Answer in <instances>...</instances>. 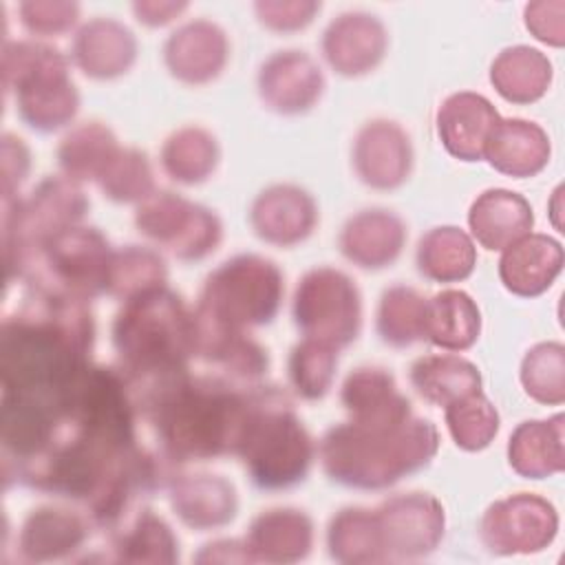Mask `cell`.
<instances>
[{
    "instance_id": "6da1fadb",
    "label": "cell",
    "mask_w": 565,
    "mask_h": 565,
    "mask_svg": "<svg viewBox=\"0 0 565 565\" xmlns=\"http://www.w3.org/2000/svg\"><path fill=\"white\" fill-rule=\"evenodd\" d=\"M130 391L174 463L236 455L254 406V386L243 391L227 377L190 371L130 384Z\"/></svg>"
},
{
    "instance_id": "7a4b0ae2",
    "label": "cell",
    "mask_w": 565,
    "mask_h": 565,
    "mask_svg": "<svg viewBox=\"0 0 565 565\" xmlns=\"http://www.w3.org/2000/svg\"><path fill=\"white\" fill-rule=\"evenodd\" d=\"M439 433L433 422L408 417L397 426L338 424L320 439L324 472L349 488L382 490L424 468L437 455Z\"/></svg>"
},
{
    "instance_id": "3957f363",
    "label": "cell",
    "mask_w": 565,
    "mask_h": 565,
    "mask_svg": "<svg viewBox=\"0 0 565 565\" xmlns=\"http://www.w3.org/2000/svg\"><path fill=\"white\" fill-rule=\"evenodd\" d=\"M113 344L128 384L188 371L196 355V318L172 289L157 287L124 300L113 322Z\"/></svg>"
},
{
    "instance_id": "277c9868",
    "label": "cell",
    "mask_w": 565,
    "mask_h": 565,
    "mask_svg": "<svg viewBox=\"0 0 565 565\" xmlns=\"http://www.w3.org/2000/svg\"><path fill=\"white\" fill-rule=\"evenodd\" d=\"M313 452L289 397L274 386H254V406L236 450L249 479L263 490L291 488L307 477Z\"/></svg>"
},
{
    "instance_id": "5b68a950",
    "label": "cell",
    "mask_w": 565,
    "mask_h": 565,
    "mask_svg": "<svg viewBox=\"0 0 565 565\" xmlns=\"http://www.w3.org/2000/svg\"><path fill=\"white\" fill-rule=\"evenodd\" d=\"M2 79L7 93L15 95L20 119L40 132L57 130L77 115L79 93L68 77V60L53 46L33 40L7 42Z\"/></svg>"
},
{
    "instance_id": "8992f818",
    "label": "cell",
    "mask_w": 565,
    "mask_h": 565,
    "mask_svg": "<svg viewBox=\"0 0 565 565\" xmlns=\"http://www.w3.org/2000/svg\"><path fill=\"white\" fill-rule=\"evenodd\" d=\"M282 294V271L274 260L241 254L221 263L205 278L194 313L210 324L245 331L271 322Z\"/></svg>"
},
{
    "instance_id": "52a82bcc",
    "label": "cell",
    "mask_w": 565,
    "mask_h": 565,
    "mask_svg": "<svg viewBox=\"0 0 565 565\" xmlns=\"http://www.w3.org/2000/svg\"><path fill=\"white\" fill-rule=\"evenodd\" d=\"M88 201L68 177H46L26 199L4 201L2 245L7 278H22L31 258L55 234L79 225Z\"/></svg>"
},
{
    "instance_id": "ba28073f",
    "label": "cell",
    "mask_w": 565,
    "mask_h": 565,
    "mask_svg": "<svg viewBox=\"0 0 565 565\" xmlns=\"http://www.w3.org/2000/svg\"><path fill=\"white\" fill-rule=\"evenodd\" d=\"M113 252L97 227L73 225L42 245L22 278L33 291L88 302L108 291Z\"/></svg>"
},
{
    "instance_id": "9c48e42d",
    "label": "cell",
    "mask_w": 565,
    "mask_h": 565,
    "mask_svg": "<svg viewBox=\"0 0 565 565\" xmlns=\"http://www.w3.org/2000/svg\"><path fill=\"white\" fill-rule=\"evenodd\" d=\"M294 322L305 338L335 349L351 344L362 327V296L358 285L340 269H309L294 291Z\"/></svg>"
},
{
    "instance_id": "30bf717a",
    "label": "cell",
    "mask_w": 565,
    "mask_h": 565,
    "mask_svg": "<svg viewBox=\"0 0 565 565\" xmlns=\"http://www.w3.org/2000/svg\"><path fill=\"white\" fill-rule=\"evenodd\" d=\"M137 230L181 260H201L212 254L221 238V218L174 192H152L137 205Z\"/></svg>"
},
{
    "instance_id": "8fae6325",
    "label": "cell",
    "mask_w": 565,
    "mask_h": 565,
    "mask_svg": "<svg viewBox=\"0 0 565 565\" xmlns=\"http://www.w3.org/2000/svg\"><path fill=\"white\" fill-rule=\"evenodd\" d=\"M558 532V514L550 501L532 492H516L494 501L481 516L479 534L492 554H534L545 550Z\"/></svg>"
},
{
    "instance_id": "7c38bea8",
    "label": "cell",
    "mask_w": 565,
    "mask_h": 565,
    "mask_svg": "<svg viewBox=\"0 0 565 565\" xmlns=\"http://www.w3.org/2000/svg\"><path fill=\"white\" fill-rule=\"evenodd\" d=\"M386 561L419 558L444 539V505L428 492L393 494L375 510Z\"/></svg>"
},
{
    "instance_id": "4fadbf2b",
    "label": "cell",
    "mask_w": 565,
    "mask_h": 565,
    "mask_svg": "<svg viewBox=\"0 0 565 565\" xmlns=\"http://www.w3.org/2000/svg\"><path fill=\"white\" fill-rule=\"evenodd\" d=\"M353 168L360 181L375 190L399 188L413 168L408 135L388 119L364 124L353 141Z\"/></svg>"
},
{
    "instance_id": "5bb4252c",
    "label": "cell",
    "mask_w": 565,
    "mask_h": 565,
    "mask_svg": "<svg viewBox=\"0 0 565 565\" xmlns=\"http://www.w3.org/2000/svg\"><path fill=\"white\" fill-rule=\"evenodd\" d=\"M322 90V71L305 51H278L258 71V95L269 110L280 115L307 113Z\"/></svg>"
},
{
    "instance_id": "9a60e30c",
    "label": "cell",
    "mask_w": 565,
    "mask_h": 565,
    "mask_svg": "<svg viewBox=\"0 0 565 565\" xmlns=\"http://www.w3.org/2000/svg\"><path fill=\"white\" fill-rule=\"evenodd\" d=\"M388 46L384 24L364 11H347L329 22L322 35V55L329 66L344 75L358 77L373 71Z\"/></svg>"
},
{
    "instance_id": "2e32d148",
    "label": "cell",
    "mask_w": 565,
    "mask_h": 565,
    "mask_svg": "<svg viewBox=\"0 0 565 565\" xmlns=\"http://www.w3.org/2000/svg\"><path fill=\"white\" fill-rule=\"evenodd\" d=\"M249 223L260 241L278 247H291L313 232L318 223V207L307 190L278 183L269 185L254 199Z\"/></svg>"
},
{
    "instance_id": "e0dca14e",
    "label": "cell",
    "mask_w": 565,
    "mask_h": 565,
    "mask_svg": "<svg viewBox=\"0 0 565 565\" xmlns=\"http://www.w3.org/2000/svg\"><path fill=\"white\" fill-rule=\"evenodd\" d=\"M227 55L225 31L210 20H192L179 26L163 46L170 75L194 86L216 79L227 64Z\"/></svg>"
},
{
    "instance_id": "ac0fdd59",
    "label": "cell",
    "mask_w": 565,
    "mask_h": 565,
    "mask_svg": "<svg viewBox=\"0 0 565 565\" xmlns=\"http://www.w3.org/2000/svg\"><path fill=\"white\" fill-rule=\"evenodd\" d=\"M499 119L490 99L472 90H459L441 102L437 110V135L455 159L481 161Z\"/></svg>"
},
{
    "instance_id": "d6986e66",
    "label": "cell",
    "mask_w": 565,
    "mask_h": 565,
    "mask_svg": "<svg viewBox=\"0 0 565 565\" xmlns=\"http://www.w3.org/2000/svg\"><path fill=\"white\" fill-rule=\"evenodd\" d=\"M340 402L349 422L360 426H397L413 417L411 402L397 391L395 377L380 366H360L351 371L340 391Z\"/></svg>"
},
{
    "instance_id": "ffe728a7",
    "label": "cell",
    "mask_w": 565,
    "mask_h": 565,
    "mask_svg": "<svg viewBox=\"0 0 565 565\" xmlns=\"http://www.w3.org/2000/svg\"><path fill=\"white\" fill-rule=\"evenodd\" d=\"M168 486L174 514L196 532L218 530L238 512L236 490L221 475H177Z\"/></svg>"
},
{
    "instance_id": "44dd1931",
    "label": "cell",
    "mask_w": 565,
    "mask_h": 565,
    "mask_svg": "<svg viewBox=\"0 0 565 565\" xmlns=\"http://www.w3.org/2000/svg\"><path fill=\"white\" fill-rule=\"evenodd\" d=\"M404 221L388 210H362L351 216L338 238L347 260L362 269H382L393 265L406 243Z\"/></svg>"
},
{
    "instance_id": "7402d4cb",
    "label": "cell",
    "mask_w": 565,
    "mask_h": 565,
    "mask_svg": "<svg viewBox=\"0 0 565 565\" xmlns=\"http://www.w3.org/2000/svg\"><path fill=\"white\" fill-rule=\"evenodd\" d=\"M563 269V245L547 234H525L499 258V278L508 291L523 298L541 296Z\"/></svg>"
},
{
    "instance_id": "603a6c76",
    "label": "cell",
    "mask_w": 565,
    "mask_h": 565,
    "mask_svg": "<svg viewBox=\"0 0 565 565\" xmlns=\"http://www.w3.org/2000/svg\"><path fill=\"white\" fill-rule=\"evenodd\" d=\"M88 539V521L75 510L42 505L26 514L18 534L24 561L46 563L73 556Z\"/></svg>"
},
{
    "instance_id": "cb8c5ba5",
    "label": "cell",
    "mask_w": 565,
    "mask_h": 565,
    "mask_svg": "<svg viewBox=\"0 0 565 565\" xmlns=\"http://www.w3.org/2000/svg\"><path fill=\"white\" fill-rule=\"evenodd\" d=\"M71 57L84 75L93 79H113L132 66L137 57V40L126 24L113 18H95L77 31Z\"/></svg>"
},
{
    "instance_id": "d4e9b609",
    "label": "cell",
    "mask_w": 565,
    "mask_h": 565,
    "mask_svg": "<svg viewBox=\"0 0 565 565\" xmlns=\"http://www.w3.org/2000/svg\"><path fill=\"white\" fill-rule=\"evenodd\" d=\"M313 545V523L296 508H271L260 512L245 536L252 561L296 563L309 556Z\"/></svg>"
},
{
    "instance_id": "484cf974",
    "label": "cell",
    "mask_w": 565,
    "mask_h": 565,
    "mask_svg": "<svg viewBox=\"0 0 565 565\" xmlns=\"http://www.w3.org/2000/svg\"><path fill=\"white\" fill-rule=\"evenodd\" d=\"M534 223L532 205L516 192L490 188L481 192L468 210V227L477 243L490 252L505 249L530 234Z\"/></svg>"
},
{
    "instance_id": "4316f807",
    "label": "cell",
    "mask_w": 565,
    "mask_h": 565,
    "mask_svg": "<svg viewBox=\"0 0 565 565\" xmlns=\"http://www.w3.org/2000/svg\"><path fill=\"white\" fill-rule=\"evenodd\" d=\"M483 159L501 174L514 179L534 177L550 161V137L534 121L499 119L486 143Z\"/></svg>"
},
{
    "instance_id": "83f0119b",
    "label": "cell",
    "mask_w": 565,
    "mask_h": 565,
    "mask_svg": "<svg viewBox=\"0 0 565 565\" xmlns=\"http://www.w3.org/2000/svg\"><path fill=\"white\" fill-rule=\"evenodd\" d=\"M196 318V313H194ZM196 355L218 366L232 382H258L269 369L267 351L238 329L210 324L196 318Z\"/></svg>"
},
{
    "instance_id": "f1b7e54d",
    "label": "cell",
    "mask_w": 565,
    "mask_h": 565,
    "mask_svg": "<svg viewBox=\"0 0 565 565\" xmlns=\"http://www.w3.org/2000/svg\"><path fill=\"white\" fill-rule=\"evenodd\" d=\"M563 422L558 413L550 419L521 422L508 441V461L525 479H545L563 472Z\"/></svg>"
},
{
    "instance_id": "f546056e",
    "label": "cell",
    "mask_w": 565,
    "mask_h": 565,
    "mask_svg": "<svg viewBox=\"0 0 565 565\" xmlns=\"http://www.w3.org/2000/svg\"><path fill=\"white\" fill-rule=\"evenodd\" d=\"M481 333L477 302L461 289H444L426 300L424 340L446 351L470 349Z\"/></svg>"
},
{
    "instance_id": "4dcf8cb0",
    "label": "cell",
    "mask_w": 565,
    "mask_h": 565,
    "mask_svg": "<svg viewBox=\"0 0 565 565\" xmlns=\"http://www.w3.org/2000/svg\"><path fill=\"white\" fill-rule=\"evenodd\" d=\"M411 384L419 397L435 406H448L466 395L481 391L479 369L459 355H422L411 366Z\"/></svg>"
},
{
    "instance_id": "1f68e13d",
    "label": "cell",
    "mask_w": 565,
    "mask_h": 565,
    "mask_svg": "<svg viewBox=\"0 0 565 565\" xmlns=\"http://www.w3.org/2000/svg\"><path fill=\"white\" fill-rule=\"evenodd\" d=\"M490 82L505 102L532 104L547 93L552 84V64L532 46H508L494 57Z\"/></svg>"
},
{
    "instance_id": "d6a6232c",
    "label": "cell",
    "mask_w": 565,
    "mask_h": 565,
    "mask_svg": "<svg viewBox=\"0 0 565 565\" xmlns=\"http://www.w3.org/2000/svg\"><path fill=\"white\" fill-rule=\"evenodd\" d=\"M415 260L424 278L433 282H459L472 274L477 249L463 230L441 225L419 238Z\"/></svg>"
},
{
    "instance_id": "836d02e7",
    "label": "cell",
    "mask_w": 565,
    "mask_h": 565,
    "mask_svg": "<svg viewBox=\"0 0 565 565\" xmlns=\"http://www.w3.org/2000/svg\"><path fill=\"white\" fill-rule=\"evenodd\" d=\"M119 148L108 126L84 121L64 135L57 148V161L64 177L73 181H99Z\"/></svg>"
},
{
    "instance_id": "e575fe53",
    "label": "cell",
    "mask_w": 565,
    "mask_h": 565,
    "mask_svg": "<svg viewBox=\"0 0 565 565\" xmlns=\"http://www.w3.org/2000/svg\"><path fill=\"white\" fill-rule=\"evenodd\" d=\"M221 159L216 137L199 126L174 130L161 146L163 172L183 185L203 183L212 177Z\"/></svg>"
},
{
    "instance_id": "d590c367",
    "label": "cell",
    "mask_w": 565,
    "mask_h": 565,
    "mask_svg": "<svg viewBox=\"0 0 565 565\" xmlns=\"http://www.w3.org/2000/svg\"><path fill=\"white\" fill-rule=\"evenodd\" d=\"M329 556L338 563H384V545L375 510L344 508L327 527Z\"/></svg>"
},
{
    "instance_id": "8d00e7d4",
    "label": "cell",
    "mask_w": 565,
    "mask_h": 565,
    "mask_svg": "<svg viewBox=\"0 0 565 565\" xmlns=\"http://www.w3.org/2000/svg\"><path fill=\"white\" fill-rule=\"evenodd\" d=\"M115 558L124 563H174L179 561V541L172 527L152 510L137 512L130 523L113 534Z\"/></svg>"
},
{
    "instance_id": "74e56055",
    "label": "cell",
    "mask_w": 565,
    "mask_h": 565,
    "mask_svg": "<svg viewBox=\"0 0 565 565\" xmlns=\"http://www.w3.org/2000/svg\"><path fill=\"white\" fill-rule=\"evenodd\" d=\"M166 278H168L166 260L154 249L126 245L113 252L106 294L124 302L150 289L163 287Z\"/></svg>"
},
{
    "instance_id": "f35d334b",
    "label": "cell",
    "mask_w": 565,
    "mask_h": 565,
    "mask_svg": "<svg viewBox=\"0 0 565 565\" xmlns=\"http://www.w3.org/2000/svg\"><path fill=\"white\" fill-rule=\"evenodd\" d=\"M426 298L406 285L388 287L380 298L377 333L391 347H408L424 338Z\"/></svg>"
},
{
    "instance_id": "ab89813d",
    "label": "cell",
    "mask_w": 565,
    "mask_h": 565,
    "mask_svg": "<svg viewBox=\"0 0 565 565\" xmlns=\"http://www.w3.org/2000/svg\"><path fill=\"white\" fill-rule=\"evenodd\" d=\"M338 366V349L302 338L289 355V382L294 391L305 399H320L329 393Z\"/></svg>"
},
{
    "instance_id": "60d3db41",
    "label": "cell",
    "mask_w": 565,
    "mask_h": 565,
    "mask_svg": "<svg viewBox=\"0 0 565 565\" xmlns=\"http://www.w3.org/2000/svg\"><path fill=\"white\" fill-rule=\"evenodd\" d=\"M446 426L455 444L468 452L483 450L499 433V413L479 391L446 406Z\"/></svg>"
},
{
    "instance_id": "b9f144b4",
    "label": "cell",
    "mask_w": 565,
    "mask_h": 565,
    "mask_svg": "<svg viewBox=\"0 0 565 565\" xmlns=\"http://www.w3.org/2000/svg\"><path fill=\"white\" fill-rule=\"evenodd\" d=\"M521 384L525 393L541 404H563L565 347L561 342H541L532 347L521 362Z\"/></svg>"
},
{
    "instance_id": "7bdbcfd3",
    "label": "cell",
    "mask_w": 565,
    "mask_h": 565,
    "mask_svg": "<svg viewBox=\"0 0 565 565\" xmlns=\"http://www.w3.org/2000/svg\"><path fill=\"white\" fill-rule=\"evenodd\" d=\"M104 196L117 203H141L154 192L152 168L146 152L119 148L97 181Z\"/></svg>"
},
{
    "instance_id": "ee69618b",
    "label": "cell",
    "mask_w": 565,
    "mask_h": 565,
    "mask_svg": "<svg viewBox=\"0 0 565 565\" xmlns=\"http://www.w3.org/2000/svg\"><path fill=\"white\" fill-rule=\"evenodd\" d=\"M22 26L40 38L66 33L79 18L77 2L62 0H26L18 7Z\"/></svg>"
},
{
    "instance_id": "f6af8a7d",
    "label": "cell",
    "mask_w": 565,
    "mask_h": 565,
    "mask_svg": "<svg viewBox=\"0 0 565 565\" xmlns=\"http://www.w3.org/2000/svg\"><path fill=\"white\" fill-rule=\"evenodd\" d=\"M258 20L274 31H298L305 29L313 15L320 11V2H309V0H300V2H256L254 4Z\"/></svg>"
},
{
    "instance_id": "bcb514c9",
    "label": "cell",
    "mask_w": 565,
    "mask_h": 565,
    "mask_svg": "<svg viewBox=\"0 0 565 565\" xmlns=\"http://www.w3.org/2000/svg\"><path fill=\"white\" fill-rule=\"evenodd\" d=\"M525 26L527 31L550 44V46H563L565 44V2H530L525 4Z\"/></svg>"
},
{
    "instance_id": "7dc6e473",
    "label": "cell",
    "mask_w": 565,
    "mask_h": 565,
    "mask_svg": "<svg viewBox=\"0 0 565 565\" xmlns=\"http://www.w3.org/2000/svg\"><path fill=\"white\" fill-rule=\"evenodd\" d=\"M31 154L26 143L11 135L4 132L2 135V199L9 201L13 199V190L20 188V183L26 179L29 174V166H31Z\"/></svg>"
},
{
    "instance_id": "c3c4849f",
    "label": "cell",
    "mask_w": 565,
    "mask_h": 565,
    "mask_svg": "<svg viewBox=\"0 0 565 565\" xmlns=\"http://www.w3.org/2000/svg\"><path fill=\"white\" fill-rule=\"evenodd\" d=\"M196 563H247L252 561L245 541L218 539L214 543L203 545V550L194 556Z\"/></svg>"
},
{
    "instance_id": "681fc988",
    "label": "cell",
    "mask_w": 565,
    "mask_h": 565,
    "mask_svg": "<svg viewBox=\"0 0 565 565\" xmlns=\"http://www.w3.org/2000/svg\"><path fill=\"white\" fill-rule=\"evenodd\" d=\"M185 9H188V2H146V0H141V2L132 4L137 20L148 26L168 24Z\"/></svg>"
}]
</instances>
